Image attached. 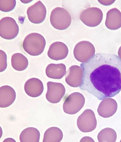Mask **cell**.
I'll list each match as a JSON object with an SVG mask.
<instances>
[{
    "instance_id": "cell-1",
    "label": "cell",
    "mask_w": 121,
    "mask_h": 142,
    "mask_svg": "<svg viewBox=\"0 0 121 142\" xmlns=\"http://www.w3.org/2000/svg\"><path fill=\"white\" fill-rule=\"evenodd\" d=\"M80 66L83 70L80 89L99 100L113 97L121 90V59L115 54L98 53Z\"/></svg>"
},
{
    "instance_id": "cell-2",
    "label": "cell",
    "mask_w": 121,
    "mask_h": 142,
    "mask_svg": "<svg viewBox=\"0 0 121 142\" xmlns=\"http://www.w3.org/2000/svg\"><path fill=\"white\" fill-rule=\"evenodd\" d=\"M46 44L45 40L42 35L33 33L28 34L25 37L22 46L25 51L29 54L37 56L43 52Z\"/></svg>"
},
{
    "instance_id": "cell-3",
    "label": "cell",
    "mask_w": 121,
    "mask_h": 142,
    "mask_svg": "<svg viewBox=\"0 0 121 142\" xmlns=\"http://www.w3.org/2000/svg\"><path fill=\"white\" fill-rule=\"evenodd\" d=\"M50 21L51 24L54 28L59 30H63L67 28L70 25L71 17L69 13L66 9L58 7L52 11Z\"/></svg>"
},
{
    "instance_id": "cell-4",
    "label": "cell",
    "mask_w": 121,
    "mask_h": 142,
    "mask_svg": "<svg viewBox=\"0 0 121 142\" xmlns=\"http://www.w3.org/2000/svg\"><path fill=\"white\" fill-rule=\"evenodd\" d=\"M85 101V98L82 94L78 92H73L65 100L63 105V111L68 114H75L83 107Z\"/></svg>"
},
{
    "instance_id": "cell-5",
    "label": "cell",
    "mask_w": 121,
    "mask_h": 142,
    "mask_svg": "<svg viewBox=\"0 0 121 142\" xmlns=\"http://www.w3.org/2000/svg\"><path fill=\"white\" fill-rule=\"evenodd\" d=\"M95 48L90 42L82 41L78 43L75 46L73 51L75 59L82 63H85L95 55Z\"/></svg>"
},
{
    "instance_id": "cell-6",
    "label": "cell",
    "mask_w": 121,
    "mask_h": 142,
    "mask_svg": "<svg viewBox=\"0 0 121 142\" xmlns=\"http://www.w3.org/2000/svg\"><path fill=\"white\" fill-rule=\"evenodd\" d=\"M103 17L102 12L99 8L91 7L83 10L80 14L79 18L87 26L94 27L100 24Z\"/></svg>"
},
{
    "instance_id": "cell-7",
    "label": "cell",
    "mask_w": 121,
    "mask_h": 142,
    "mask_svg": "<svg viewBox=\"0 0 121 142\" xmlns=\"http://www.w3.org/2000/svg\"><path fill=\"white\" fill-rule=\"evenodd\" d=\"M19 27L13 18L7 17L2 18L0 21V35L6 39H12L18 35Z\"/></svg>"
},
{
    "instance_id": "cell-8",
    "label": "cell",
    "mask_w": 121,
    "mask_h": 142,
    "mask_svg": "<svg viewBox=\"0 0 121 142\" xmlns=\"http://www.w3.org/2000/svg\"><path fill=\"white\" fill-rule=\"evenodd\" d=\"M77 124L78 128L82 132H88L93 130L97 124L93 111L90 109L85 110L78 117Z\"/></svg>"
},
{
    "instance_id": "cell-9",
    "label": "cell",
    "mask_w": 121,
    "mask_h": 142,
    "mask_svg": "<svg viewBox=\"0 0 121 142\" xmlns=\"http://www.w3.org/2000/svg\"><path fill=\"white\" fill-rule=\"evenodd\" d=\"M47 10L44 4L40 0L29 7L27 11L28 17L31 23L39 24L45 19Z\"/></svg>"
},
{
    "instance_id": "cell-10",
    "label": "cell",
    "mask_w": 121,
    "mask_h": 142,
    "mask_svg": "<svg viewBox=\"0 0 121 142\" xmlns=\"http://www.w3.org/2000/svg\"><path fill=\"white\" fill-rule=\"evenodd\" d=\"M47 84L48 89L46 95V99L52 103L59 102L65 94V87L59 83L48 81Z\"/></svg>"
},
{
    "instance_id": "cell-11",
    "label": "cell",
    "mask_w": 121,
    "mask_h": 142,
    "mask_svg": "<svg viewBox=\"0 0 121 142\" xmlns=\"http://www.w3.org/2000/svg\"><path fill=\"white\" fill-rule=\"evenodd\" d=\"M67 72L65 79L67 84L72 87H79L82 83L83 76V70L81 67L72 65Z\"/></svg>"
},
{
    "instance_id": "cell-12",
    "label": "cell",
    "mask_w": 121,
    "mask_h": 142,
    "mask_svg": "<svg viewBox=\"0 0 121 142\" xmlns=\"http://www.w3.org/2000/svg\"><path fill=\"white\" fill-rule=\"evenodd\" d=\"M117 103L115 100L110 97H107L101 102L97 111L100 116L107 118L113 116L117 111Z\"/></svg>"
},
{
    "instance_id": "cell-13",
    "label": "cell",
    "mask_w": 121,
    "mask_h": 142,
    "mask_svg": "<svg viewBox=\"0 0 121 142\" xmlns=\"http://www.w3.org/2000/svg\"><path fill=\"white\" fill-rule=\"evenodd\" d=\"M68 52V48L65 44L61 42H56L50 46L48 55L50 58L57 61L65 58Z\"/></svg>"
},
{
    "instance_id": "cell-14",
    "label": "cell",
    "mask_w": 121,
    "mask_h": 142,
    "mask_svg": "<svg viewBox=\"0 0 121 142\" xmlns=\"http://www.w3.org/2000/svg\"><path fill=\"white\" fill-rule=\"evenodd\" d=\"M24 89L29 96L36 97L41 95L43 91L44 87L43 83L40 80L32 78L28 80L26 82Z\"/></svg>"
},
{
    "instance_id": "cell-15",
    "label": "cell",
    "mask_w": 121,
    "mask_h": 142,
    "mask_svg": "<svg viewBox=\"0 0 121 142\" xmlns=\"http://www.w3.org/2000/svg\"><path fill=\"white\" fill-rule=\"evenodd\" d=\"M16 96L15 92L11 86L8 85L0 88V107L5 108L11 105L15 101Z\"/></svg>"
},
{
    "instance_id": "cell-16",
    "label": "cell",
    "mask_w": 121,
    "mask_h": 142,
    "mask_svg": "<svg viewBox=\"0 0 121 142\" xmlns=\"http://www.w3.org/2000/svg\"><path fill=\"white\" fill-rule=\"evenodd\" d=\"M106 27L111 30H116L121 27V12L117 8H112L107 13L105 21Z\"/></svg>"
},
{
    "instance_id": "cell-17",
    "label": "cell",
    "mask_w": 121,
    "mask_h": 142,
    "mask_svg": "<svg viewBox=\"0 0 121 142\" xmlns=\"http://www.w3.org/2000/svg\"><path fill=\"white\" fill-rule=\"evenodd\" d=\"M47 76L54 79H60L66 75V68L63 63H50L46 67L45 70Z\"/></svg>"
},
{
    "instance_id": "cell-18",
    "label": "cell",
    "mask_w": 121,
    "mask_h": 142,
    "mask_svg": "<svg viewBox=\"0 0 121 142\" xmlns=\"http://www.w3.org/2000/svg\"><path fill=\"white\" fill-rule=\"evenodd\" d=\"M40 133L33 127H29L24 129L21 133L19 139L21 142H39Z\"/></svg>"
},
{
    "instance_id": "cell-19",
    "label": "cell",
    "mask_w": 121,
    "mask_h": 142,
    "mask_svg": "<svg viewBox=\"0 0 121 142\" xmlns=\"http://www.w3.org/2000/svg\"><path fill=\"white\" fill-rule=\"evenodd\" d=\"M63 136L62 132L59 128L56 127H50L45 132L43 142H59Z\"/></svg>"
},
{
    "instance_id": "cell-20",
    "label": "cell",
    "mask_w": 121,
    "mask_h": 142,
    "mask_svg": "<svg viewBox=\"0 0 121 142\" xmlns=\"http://www.w3.org/2000/svg\"><path fill=\"white\" fill-rule=\"evenodd\" d=\"M11 65L15 70L22 71L25 70L28 65L26 58L22 54L16 53L12 55L11 58Z\"/></svg>"
},
{
    "instance_id": "cell-21",
    "label": "cell",
    "mask_w": 121,
    "mask_h": 142,
    "mask_svg": "<svg viewBox=\"0 0 121 142\" xmlns=\"http://www.w3.org/2000/svg\"><path fill=\"white\" fill-rule=\"evenodd\" d=\"M97 138L99 142H115L117 139V134L113 129L106 128L99 132Z\"/></svg>"
},
{
    "instance_id": "cell-22",
    "label": "cell",
    "mask_w": 121,
    "mask_h": 142,
    "mask_svg": "<svg viewBox=\"0 0 121 142\" xmlns=\"http://www.w3.org/2000/svg\"><path fill=\"white\" fill-rule=\"evenodd\" d=\"M16 5L15 0H0V10L3 12L12 11L15 8Z\"/></svg>"
},
{
    "instance_id": "cell-23",
    "label": "cell",
    "mask_w": 121,
    "mask_h": 142,
    "mask_svg": "<svg viewBox=\"0 0 121 142\" xmlns=\"http://www.w3.org/2000/svg\"><path fill=\"white\" fill-rule=\"evenodd\" d=\"M7 56L5 52L0 50V71H4L7 67Z\"/></svg>"
},
{
    "instance_id": "cell-24",
    "label": "cell",
    "mask_w": 121,
    "mask_h": 142,
    "mask_svg": "<svg viewBox=\"0 0 121 142\" xmlns=\"http://www.w3.org/2000/svg\"><path fill=\"white\" fill-rule=\"evenodd\" d=\"M98 2L102 4L105 6H109L112 4L115 0H98Z\"/></svg>"
},
{
    "instance_id": "cell-25",
    "label": "cell",
    "mask_w": 121,
    "mask_h": 142,
    "mask_svg": "<svg viewBox=\"0 0 121 142\" xmlns=\"http://www.w3.org/2000/svg\"><path fill=\"white\" fill-rule=\"evenodd\" d=\"M80 142H94V140L91 138L87 136L85 137L82 138Z\"/></svg>"
},
{
    "instance_id": "cell-26",
    "label": "cell",
    "mask_w": 121,
    "mask_h": 142,
    "mask_svg": "<svg viewBox=\"0 0 121 142\" xmlns=\"http://www.w3.org/2000/svg\"><path fill=\"white\" fill-rule=\"evenodd\" d=\"M3 142H16V141L13 139L11 138H8L4 139Z\"/></svg>"
},
{
    "instance_id": "cell-27",
    "label": "cell",
    "mask_w": 121,
    "mask_h": 142,
    "mask_svg": "<svg viewBox=\"0 0 121 142\" xmlns=\"http://www.w3.org/2000/svg\"><path fill=\"white\" fill-rule=\"evenodd\" d=\"M118 54L120 58H121V46L119 48L118 51Z\"/></svg>"
},
{
    "instance_id": "cell-28",
    "label": "cell",
    "mask_w": 121,
    "mask_h": 142,
    "mask_svg": "<svg viewBox=\"0 0 121 142\" xmlns=\"http://www.w3.org/2000/svg\"><path fill=\"white\" fill-rule=\"evenodd\" d=\"M120 142H121V140H120Z\"/></svg>"
}]
</instances>
